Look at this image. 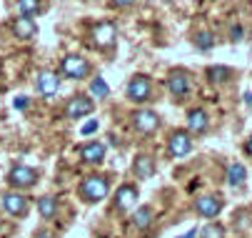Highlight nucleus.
Masks as SVG:
<instances>
[{
    "label": "nucleus",
    "mask_w": 252,
    "mask_h": 238,
    "mask_svg": "<svg viewBox=\"0 0 252 238\" xmlns=\"http://www.w3.org/2000/svg\"><path fill=\"white\" fill-rule=\"evenodd\" d=\"M110 193V181L105 176H88L80 183V196L85 203H100L102 198H107Z\"/></svg>",
    "instance_id": "nucleus-1"
},
{
    "label": "nucleus",
    "mask_w": 252,
    "mask_h": 238,
    "mask_svg": "<svg viewBox=\"0 0 252 238\" xmlns=\"http://www.w3.org/2000/svg\"><path fill=\"white\" fill-rule=\"evenodd\" d=\"M8 183L15 188V191H23V188H32L38 183V171L30 165H13L8 171Z\"/></svg>",
    "instance_id": "nucleus-2"
},
{
    "label": "nucleus",
    "mask_w": 252,
    "mask_h": 238,
    "mask_svg": "<svg viewBox=\"0 0 252 238\" xmlns=\"http://www.w3.org/2000/svg\"><path fill=\"white\" fill-rule=\"evenodd\" d=\"M118 40V28L113 23H97L93 28V45L100 48V50H107V48H113Z\"/></svg>",
    "instance_id": "nucleus-3"
},
{
    "label": "nucleus",
    "mask_w": 252,
    "mask_h": 238,
    "mask_svg": "<svg viewBox=\"0 0 252 238\" xmlns=\"http://www.w3.org/2000/svg\"><path fill=\"white\" fill-rule=\"evenodd\" d=\"M0 203H3V208H5V213H10V216H15V218H23V216H28V198L23 196V193H18V191H8V193H3L0 196Z\"/></svg>",
    "instance_id": "nucleus-4"
},
{
    "label": "nucleus",
    "mask_w": 252,
    "mask_h": 238,
    "mask_svg": "<svg viewBox=\"0 0 252 238\" xmlns=\"http://www.w3.org/2000/svg\"><path fill=\"white\" fill-rule=\"evenodd\" d=\"M150 95H153V83L148 76H135L127 83V98L132 103H145V100H150Z\"/></svg>",
    "instance_id": "nucleus-5"
},
{
    "label": "nucleus",
    "mask_w": 252,
    "mask_h": 238,
    "mask_svg": "<svg viewBox=\"0 0 252 238\" xmlns=\"http://www.w3.org/2000/svg\"><path fill=\"white\" fill-rule=\"evenodd\" d=\"M192 151V138L188 130H175L167 141V156L170 158H183Z\"/></svg>",
    "instance_id": "nucleus-6"
},
{
    "label": "nucleus",
    "mask_w": 252,
    "mask_h": 238,
    "mask_svg": "<svg viewBox=\"0 0 252 238\" xmlns=\"http://www.w3.org/2000/svg\"><path fill=\"white\" fill-rule=\"evenodd\" d=\"M60 68H63V76L65 78H73V80H80V78H85L90 73V63L85 58H80V55L63 58V65Z\"/></svg>",
    "instance_id": "nucleus-7"
},
{
    "label": "nucleus",
    "mask_w": 252,
    "mask_h": 238,
    "mask_svg": "<svg viewBox=\"0 0 252 238\" xmlns=\"http://www.w3.org/2000/svg\"><path fill=\"white\" fill-rule=\"evenodd\" d=\"M93 111H95V103H93V98H88V95H73L70 103L65 106V116L67 118H85Z\"/></svg>",
    "instance_id": "nucleus-8"
},
{
    "label": "nucleus",
    "mask_w": 252,
    "mask_h": 238,
    "mask_svg": "<svg viewBox=\"0 0 252 238\" xmlns=\"http://www.w3.org/2000/svg\"><path fill=\"white\" fill-rule=\"evenodd\" d=\"M222 198L220 196H202V198H197V203H195V211H197V216H202V218H215L220 211H222Z\"/></svg>",
    "instance_id": "nucleus-9"
},
{
    "label": "nucleus",
    "mask_w": 252,
    "mask_h": 238,
    "mask_svg": "<svg viewBox=\"0 0 252 238\" xmlns=\"http://www.w3.org/2000/svg\"><path fill=\"white\" fill-rule=\"evenodd\" d=\"M167 90L172 93L175 100H183V98L190 93V78H188V73H183V71L170 73V78H167Z\"/></svg>",
    "instance_id": "nucleus-10"
},
{
    "label": "nucleus",
    "mask_w": 252,
    "mask_h": 238,
    "mask_svg": "<svg viewBox=\"0 0 252 238\" xmlns=\"http://www.w3.org/2000/svg\"><path fill=\"white\" fill-rule=\"evenodd\" d=\"M132 123L140 133H155L160 128V116L155 111H137L132 116Z\"/></svg>",
    "instance_id": "nucleus-11"
},
{
    "label": "nucleus",
    "mask_w": 252,
    "mask_h": 238,
    "mask_svg": "<svg viewBox=\"0 0 252 238\" xmlns=\"http://www.w3.org/2000/svg\"><path fill=\"white\" fill-rule=\"evenodd\" d=\"M58 90H60V78H58L55 73H50V71H43V73L38 76V93L45 95V98H50V95H55Z\"/></svg>",
    "instance_id": "nucleus-12"
},
{
    "label": "nucleus",
    "mask_w": 252,
    "mask_h": 238,
    "mask_svg": "<svg viewBox=\"0 0 252 238\" xmlns=\"http://www.w3.org/2000/svg\"><path fill=\"white\" fill-rule=\"evenodd\" d=\"M13 33L20 40H30V38H35V33H38V25H35L32 18H15L13 20Z\"/></svg>",
    "instance_id": "nucleus-13"
},
{
    "label": "nucleus",
    "mask_w": 252,
    "mask_h": 238,
    "mask_svg": "<svg viewBox=\"0 0 252 238\" xmlns=\"http://www.w3.org/2000/svg\"><path fill=\"white\" fill-rule=\"evenodd\" d=\"M132 173H135V178H140V181H145V178H153V173H155V160L150 158V156H137L135 158V163H132Z\"/></svg>",
    "instance_id": "nucleus-14"
},
{
    "label": "nucleus",
    "mask_w": 252,
    "mask_h": 238,
    "mask_svg": "<svg viewBox=\"0 0 252 238\" xmlns=\"http://www.w3.org/2000/svg\"><path fill=\"white\" fill-rule=\"evenodd\" d=\"M115 206H118V211H127V208L137 206V188L135 186H123L115 196Z\"/></svg>",
    "instance_id": "nucleus-15"
},
{
    "label": "nucleus",
    "mask_w": 252,
    "mask_h": 238,
    "mask_svg": "<svg viewBox=\"0 0 252 238\" xmlns=\"http://www.w3.org/2000/svg\"><path fill=\"white\" fill-rule=\"evenodd\" d=\"M188 128H190V133H197V135L207 133V128H210L207 113H205V111H200V108L190 111V113H188Z\"/></svg>",
    "instance_id": "nucleus-16"
},
{
    "label": "nucleus",
    "mask_w": 252,
    "mask_h": 238,
    "mask_svg": "<svg viewBox=\"0 0 252 238\" xmlns=\"http://www.w3.org/2000/svg\"><path fill=\"white\" fill-rule=\"evenodd\" d=\"M80 158L85 160V163H102V158H105V146L102 143H97V141H93V143H85L83 148H80Z\"/></svg>",
    "instance_id": "nucleus-17"
},
{
    "label": "nucleus",
    "mask_w": 252,
    "mask_h": 238,
    "mask_svg": "<svg viewBox=\"0 0 252 238\" xmlns=\"http://www.w3.org/2000/svg\"><path fill=\"white\" fill-rule=\"evenodd\" d=\"M153 218H155L153 208H150V206H142V208H137V213L132 216V226H135L137 231H145V228L153 226Z\"/></svg>",
    "instance_id": "nucleus-18"
},
{
    "label": "nucleus",
    "mask_w": 252,
    "mask_h": 238,
    "mask_svg": "<svg viewBox=\"0 0 252 238\" xmlns=\"http://www.w3.org/2000/svg\"><path fill=\"white\" fill-rule=\"evenodd\" d=\"M38 213H40L45 221L55 218V216H58V198H53V196H43V198L38 200Z\"/></svg>",
    "instance_id": "nucleus-19"
},
{
    "label": "nucleus",
    "mask_w": 252,
    "mask_h": 238,
    "mask_svg": "<svg viewBox=\"0 0 252 238\" xmlns=\"http://www.w3.org/2000/svg\"><path fill=\"white\" fill-rule=\"evenodd\" d=\"M245 178H247V171H245V165H242V163H232V165L227 168V183H230L232 188L242 186Z\"/></svg>",
    "instance_id": "nucleus-20"
},
{
    "label": "nucleus",
    "mask_w": 252,
    "mask_h": 238,
    "mask_svg": "<svg viewBox=\"0 0 252 238\" xmlns=\"http://www.w3.org/2000/svg\"><path fill=\"white\" fill-rule=\"evenodd\" d=\"M18 13L20 18H32L40 13V0H18Z\"/></svg>",
    "instance_id": "nucleus-21"
},
{
    "label": "nucleus",
    "mask_w": 252,
    "mask_h": 238,
    "mask_svg": "<svg viewBox=\"0 0 252 238\" xmlns=\"http://www.w3.org/2000/svg\"><path fill=\"white\" fill-rule=\"evenodd\" d=\"M200 238H225V228L220 223H207L200 231Z\"/></svg>",
    "instance_id": "nucleus-22"
},
{
    "label": "nucleus",
    "mask_w": 252,
    "mask_h": 238,
    "mask_svg": "<svg viewBox=\"0 0 252 238\" xmlns=\"http://www.w3.org/2000/svg\"><path fill=\"white\" fill-rule=\"evenodd\" d=\"M195 45H197L200 50H210V48L215 45L212 33H210V30H202V33H197V36H195Z\"/></svg>",
    "instance_id": "nucleus-23"
},
{
    "label": "nucleus",
    "mask_w": 252,
    "mask_h": 238,
    "mask_svg": "<svg viewBox=\"0 0 252 238\" xmlns=\"http://www.w3.org/2000/svg\"><path fill=\"white\" fill-rule=\"evenodd\" d=\"M90 93H93L95 98H107V95H110V88H107V83H105L102 78H95V80L90 83Z\"/></svg>",
    "instance_id": "nucleus-24"
},
{
    "label": "nucleus",
    "mask_w": 252,
    "mask_h": 238,
    "mask_svg": "<svg viewBox=\"0 0 252 238\" xmlns=\"http://www.w3.org/2000/svg\"><path fill=\"white\" fill-rule=\"evenodd\" d=\"M207 76H210L212 80H227V78H230V68H225V65L210 68V71H207Z\"/></svg>",
    "instance_id": "nucleus-25"
},
{
    "label": "nucleus",
    "mask_w": 252,
    "mask_h": 238,
    "mask_svg": "<svg viewBox=\"0 0 252 238\" xmlns=\"http://www.w3.org/2000/svg\"><path fill=\"white\" fill-rule=\"evenodd\" d=\"M95 130H97V120H90V123L83 125V135H90V133H95Z\"/></svg>",
    "instance_id": "nucleus-26"
},
{
    "label": "nucleus",
    "mask_w": 252,
    "mask_h": 238,
    "mask_svg": "<svg viewBox=\"0 0 252 238\" xmlns=\"http://www.w3.org/2000/svg\"><path fill=\"white\" fill-rule=\"evenodd\" d=\"M13 106H15L18 111H23V108H28V98H23V95H20V98H15V103H13Z\"/></svg>",
    "instance_id": "nucleus-27"
},
{
    "label": "nucleus",
    "mask_w": 252,
    "mask_h": 238,
    "mask_svg": "<svg viewBox=\"0 0 252 238\" xmlns=\"http://www.w3.org/2000/svg\"><path fill=\"white\" fill-rule=\"evenodd\" d=\"M242 33H245V30H242L240 25H235V28H232V40H235V43H237V40H242Z\"/></svg>",
    "instance_id": "nucleus-28"
},
{
    "label": "nucleus",
    "mask_w": 252,
    "mask_h": 238,
    "mask_svg": "<svg viewBox=\"0 0 252 238\" xmlns=\"http://www.w3.org/2000/svg\"><path fill=\"white\" fill-rule=\"evenodd\" d=\"M113 3L118 5V8H127V5H132L135 0H113Z\"/></svg>",
    "instance_id": "nucleus-29"
},
{
    "label": "nucleus",
    "mask_w": 252,
    "mask_h": 238,
    "mask_svg": "<svg viewBox=\"0 0 252 238\" xmlns=\"http://www.w3.org/2000/svg\"><path fill=\"white\" fill-rule=\"evenodd\" d=\"M35 238H53V233L50 231H38V233H35Z\"/></svg>",
    "instance_id": "nucleus-30"
},
{
    "label": "nucleus",
    "mask_w": 252,
    "mask_h": 238,
    "mask_svg": "<svg viewBox=\"0 0 252 238\" xmlns=\"http://www.w3.org/2000/svg\"><path fill=\"white\" fill-rule=\"evenodd\" d=\"M245 151L252 156V135H250V138H247V143H245Z\"/></svg>",
    "instance_id": "nucleus-31"
},
{
    "label": "nucleus",
    "mask_w": 252,
    "mask_h": 238,
    "mask_svg": "<svg viewBox=\"0 0 252 238\" xmlns=\"http://www.w3.org/2000/svg\"><path fill=\"white\" fill-rule=\"evenodd\" d=\"M195 236H197V231H188V233H185L183 238H195Z\"/></svg>",
    "instance_id": "nucleus-32"
},
{
    "label": "nucleus",
    "mask_w": 252,
    "mask_h": 238,
    "mask_svg": "<svg viewBox=\"0 0 252 238\" xmlns=\"http://www.w3.org/2000/svg\"><path fill=\"white\" fill-rule=\"evenodd\" d=\"M245 100H247V106H252V93H245Z\"/></svg>",
    "instance_id": "nucleus-33"
}]
</instances>
